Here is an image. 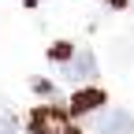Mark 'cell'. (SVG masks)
I'll use <instances>...</instances> for the list:
<instances>
[{"label":"cell","instance_id":"obj_1","mask_svg":"<svg viewBox=\"0 0 134 134\" xmlns=\"http://www.w3.org/2000/svg\"><path fill=\"white\" fill-rule=\"evenodd\" d=\"M30 134H78L71 127V115L56 104H45V108H34L30 112Z\"/></svg>","mask_w":134,"mask_h":134},{"label":"cell","instance_id":"obj_4","mask_svg":"<svg viewBox=\"0 0 134 134\" xmlns=\"http://www.w3.org/2000/svg\"><path fill=\"white\" fill-rule=\"evenodd\" d=\"M100 108H104V90L86 86V90L71 93V115H86V112H100Z\"/></svg>","mask_w":134,"mask_h":134},{"label":"cell","instance_id":"obj_6","mask_svg":"<svg viewBox=\"0 0 134 134\" xmlns=\"http://www.w3.org/2000/svg\"><path fill=\"white\" fill-rule=\"evenodd\" d=\"M30 86H34V93H37V97H52V93H56V86H52V82H45V78H34Z\"/></svg>","mask_w":134,"mask_h":134},{"label":"cell","instance_id":"obj_7","mask_svg":"<svg viewBox=\"0 0 134 134\" xmlns=\"http://www.w3.org/2000/svg\"><path fill=\"white\" fill-rule=\"evenodd\" d=\"M15 130H19L15 115H11V112H0V134H15Z\"/></svg>","mask_w":134,"mask_h":134},{"label":"cell","instance_id":"obj_2","mask_svg":"<svg viewBox=\"0 0 134 134\" xmlns=\"http://www.w3.org/2000/svg\"><path fill=\"white\" fill-rule=\"evenodd\" d=\"M97 75V60H93V52H86V48H78V52L63 63V78L67 82H90Z\"/></svg>","mask_w":134,"mask_h":134},{"label":"cell","instance_id":"obj_3","mask_svg":"<svg viewBox=\"0 0 134 134\" xmlns=\"http://www.w3.org/2000/svg\"><path fill=\"white\" fill-rule=\"evenodd\" d=\"M97 134H134V115L123 108H112L97 119Z\"/></svg>","mask_w":134,"mask_h":134},{"label":"cell","instance_id":"obj_5","mask_svg":"<svg viewBox=\"0 0 134 134\" xmlns=\"http://www.w3.org/2000/svg\"><path fill=\"white\" fill-rule=\"evenodd\" d=\"M48 56H52L56 63H67V60H71V56H75V48H71V45H67V41H56V45H52V52H48Z\"/></svg>","mask_w":134,"mask_h":134}]
</instances>
